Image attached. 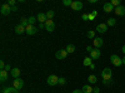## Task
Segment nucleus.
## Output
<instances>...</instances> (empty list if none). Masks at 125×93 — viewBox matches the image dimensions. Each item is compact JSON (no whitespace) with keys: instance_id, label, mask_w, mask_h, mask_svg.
<instances>
[{"instance_id":"obj_1","label":"nucleus","mask_w":125,"mask_h":93,"mask_svg":"<svg viewBox=\"0 0 125 93\" xmlns=\"http://www.w3.org/2000/svg\"><path fill=\"white\" fill-rule=\"evenodd\" d=\"M111 76H113V70L110 68H104L101 70V78L104 80H110L111 79Z\"/></svg>"},{"instance_id":"obj_2","label":"nucleus","mask_w":125,"mask_h":93,"mask_svg":"<svg viewBox=\"0 0 125 93\" xmlns=\"http://www.w3.org/2000/svg\"><path fill=\"white\" fill-rule=\"evenodd\" d=\"M110 62H111V64L115 66V67H120L123 64V59L119 55H116V54H113L110 57Z\"/></svg>"},{"instance_id":"obj_3","label":"nucleus","mask_w":125,"mask_h":93,"mask_svg":"<svg viewBox=\"0 0 125 93\" xmlns=\"http://www.w3.org/2000/svg\"><path fill=\"white\" fill-rule=\"evenodd\" d=\"M46 82H48V86H56V84H59V78L54 74H51L48 77Z\"/></svg>"},{"instance_id":"obj_4","label":"nucleus","mask_w":125,"mask_h":93,"mask_svg":"<svg viewBox=\"0 0 125 93\" xmlns=\"http://www.w3.org/2000/svg\"><path fill=\"white\" fill-rule=\"evenodd\" d=\"M100 55H101V52H100L98 48L93 49V50L90 52V58H91L93 60H98V59L100 58Z\"/></svg>"},{"instance_id":"obj_5","label":"nucleus","mask_w":125,"mask_h":93,"mask_svg":"<svg viewBox=\"0 0 125 93\" xmlns=\"http://www.w3.org/2000/svg\"><path fill=\"white\" fill-rule=\"evenodd\" d=\"M55 57H56V59H65L68 57L66 49H59L56 53H55Z\"/></svg>"},{"instance_id":"obj_6","label":"nucleus","mask_w":125,"mask_h":93,"mask_svg":"<svg viewBox=\"0 0 125 93\" xmlns=\"http://www.w3.org/2000/svg\"><path fill=\"white\" fill-rule=\"evenodd\" d=\"M13 87H15L16 89H21L24 87V80L21 78H15L13 82Z\"/></svg>"},{"instance_id":"obj_7","label":"nucleus","mask_w":125,"mask_h":93,"mask_svg":"<svg viewBox=\"0 0 125 93\" xmlns=\"http://www.w3.org/2000/svg\"><path fill=\"white\" fill-rule=\"evenodd\" d=\"M45 29L48 30V32H54L55 30V23H54V20H46V23H45Z\"/></svg>"},{"instance_id":"obj_8","label":"nucleus","mask_w":125,"mask_h":93,"mask_svg":"<svg viewBox=\"0 0 125 93\" xmlns=\"http://www.w3.org/2000/svg\"><path fill=\"white\" fill-rule=\"evenodd\" d=\"M0 10H1V14L3 15H9L10 13H11V6H10L9 4H3Z\"/></svg>"},{"instance_id":"obj_9","label":"nucleus","mask_w":125,"mask_h":93,"mask_svg":"<svg viewBox=\"0 0 125 93\" xmlns=\"http://www.w3.org/2000/svg\"><path fill=\"white\" fill-rule=\"evenodd\" d=\"M38 33V28L35 25H28L26 27V34L28 35H35Z\"/></svg>"},{"instance_id":"obj_10","label":"nucleus","mask_w":125,"mask_h":93,"mask_svg":"<svg viewBox=\"0 0 125 93\" xmlns=\"http://www.w3.org/2000/svg\"><path fill=\"white\" fill-rule=\"evenodd\" d=\"M96 30H98V33H105L106 30H108V24H105V23H101V24H98V27H96Z\"/></svg>"},{"instance_id":"obj_11","label":"nucleus","mask_w":125,"mask_h":93,"mask_svg":"<svg viewBox=\"0 0 125 93\" xmlns=\"http://www.w3.org/2000/svg\"><path fill=\"white\" fill-rule=\"evenodd\" d=\"M115 14L118 15V16H124L125 15V6H123V5H120V6H118V8H115Z\"/></svg>"},{"instance_id":"obj_12","label":"nucleus","mask_w":125,"mask_h":93,"mask_svg":"<svg viewBox=\"0 0 125 93\" xmlns=\"http://www.w3.org/2000/svg\"><path fill=\"white\" fill-rule=\"evenodd\" d=\"M71 9L73 10H81L83 9V3L81 1H73V4H71Z\"/></svg>"},{"instance_id":"obj_13","label":"nucleus","mask_w":125,"mask_h":93,"mask_svg":"<svg viewBox=\"0 0 125 93\" xmlns=\"http://www.w3.org/2000/svg\"><path fill=\"white\" fill-rule=\"evenodd\" d=\"M15 33L16 34H23V33H26V28L23 27L21 24H18L15 27Z\"/></svg>"},{"instance_id":"obj_14","label":"nucleus","mask_w":125,"mask_h":93,"mask_svg":"<svg viewBox=\"0 0 125 93\" xmlns=\"http://www.w3.org/2000/svg\"><path fill=\"white\" fill-rule=\"evenodd\" d=\"M103 9H104V12H105V13H110V12H113V10H115L111 3H105L104 6H103Z\"/></svg>"},{"instance_id":"obj_15","label":"nucleus","mask_w":125,"mask_h":93,"mask_svg":"<svg viewBox=\"0 0 125 93\" xmlns=\"http://www.w3.org/2000/svg\"><path fill=\"white\" fill-rule=\"evenodd\" d=\"M36 19H38V22H40V23H46V20H48V18H46V14H45V13H39Z\"/></svg>"},{"instance_id":"obj_16","label":"nucleus","mask_w":125,"mask_h":93,"mask_svg":"<svg viewBox=\"0 0 125 93\" xmlns=\"http://www.w3.org/2000/svg\"><path fill=\"white\" fill-rule=\"evenodd\" d=\"M93 43H94V47L99 49V48L103 45V43H104V42H103V39H101V38H99V37H98V38H95V39L93 40Z\"/></svg>"},{"instance_id":"obj_17","label":"nucleus","mask_w":125,"mask_h":93,"mask_svg":"<svg viewBox=\"0 0 125 93\" xmlns=\"http://www.w3.org/2000/svg\"><path fill=\"white\" fill-rule=\"evenodd\" d=\"M3 93H19V89H16L15 87H8L3 91Z\"/></svg>"},{"instance_id":"obj_18","label":"nucleus","mask_w":125,"mask_h":93,"mask_svg":"<svg viewBox=\"0 0 125 93\" xmlns=\"http://www.w3.org/2000/svg\"><path fill=\"white\" fill-rule=\"evenodd\" d=\"M6 79H8V72L6 70H1V72H0V80L5 82Z\"/></svg>"},{"instance_id":"obj_19","label":"nucleus","mask_w":125,"mask_h":93,"mask_svg":"<svg viewBox=\"0 0 125 93\" xmlns=\"http://www.w3.org/2000/svg\"><path fill=\"white\" fill-rule=\"evenodd\" d=\"M83 64H84L85 67H90V66L93 64V59H91L90 57H86V58L84 59V62H83Z\"/></svg>"},{"instance_id":"obj_20","label":"nucleus","mask_w":125,"mask_h":93,"mask_svg":"<svg viewBox=\"0 0 125 93\" xmlns=\"http://www.w3.org/2000/svg\"><path fill=\"white\" fill-rule=\"evenodd\" d=\"M93 89H94V88H91L89 84H85L84 87L81 88V91L84 92V93H93Z\"/></svg>"},{"instance_id":"obj_21","label":"nucleus","mask_w":125,"mask_h":93,"mask_svg":"<svg viewBox=\"0 0 125 93\" xmlns=\"http://www.w3.org/2000/svg\"><path fill=\"white\" fill-rule=\"evenodd\" d=\"M88 80H89V83H96V82H98V77L95 76V74H90L89 76V78H88Z\"/></svg>"},{"instance_id":"obj_22","label":"nucleus","mask_w":125,"mask_h":93,"mask_svg":"<svg viewBox=\"0 0 125 93\" xmlns=\"http://www.w3.org/2000/svg\"><path fill=\"white\" fill-rule=\"evenodd\" d=\"M11 76L14 77V79H15V78H20V77H19V76H20V70H19L18 68H14V69L11 70Z\"/></svg>"},{"instance_id":"obj_23","label":"nucleus","mask_w":125,"mask_h":93,"mask_svg":"<svg viewBox=\"0 0 125 93\" xmlns=\"http://www.w3.org/2000/svg\"><path fill=\"white\" fill-rule=\"evenodd\" d=\"M45 14H46L48 20H53V18H54V15H55V13L53 12V10H48V12H46Z\"/></svg>"},{"instance_id":"obj_24","label":"nucleus","mask_w":125,"mask_h":93,"mask_svg":"<svg viewBox=\"0 0 125 93\" xmlns=\"http://www.w3.org/2000/svg\"><path fill=\"white\" fill-rule=\"evenodd\" d=\"M66 52H68V53H74V52H75V45L74 44H68Z\"/></svg>"},{"instance_id":"obj_25","label":"nucleus","mask_w":125,"mask_h":93,"mask_svg":"<svg viewBox=\"0 0 125 93\" xmlns=\"http://www.w3.org/2000/svg\"><path fill=\"white\" fill-rule=\"evenodd\" d=\"M28 22H29V25H34V24L38 22V19H36L35 16H30V18L28 19Z\"/></svg>"},{"instance_id":"obj_26","label":"nucleus","mask_w":125,"mask_h":93,"mask_svg":"<svg viewBox=\"0 0 125 93\" xmlns=\"http://www.w3.org/2000/svg\"><path fill=\"white\" fill-rule=\"evenodd\" d=\"M116 24V20L114 19V18H110V19H108V27H114Z\"/></svg>"},{"instance_id":"obj_27","label":"nucleus","mask_w":125,"mask_h":93,"mask_svg":"<svg viewBox=\"0 0 125 93\" xmlns=\"http://www.w3.org/2000/svg\"><path fill=\"white\" fill-rule=\"evenodd\" d=\"M88 38H90V39H95L96 37H95V32L94 30H90V32H88Z\"/></svg>"},{"instance_id":"obj_28","label":"nucleus","mask_w":125,"mask_h":93,"mask_svg":"<svg viewBox=\"0 0 125 93\" xmlns=\"http://www.w3.org/2000/svg\"><path fill=\"white\" fill-rule=\"evenodd\" d=\"M20 24H21L23 27H28L29 25V22H28V19H25V18H21V22H20Z\"/></svg>"},{"instance_id":"obj_29","label":"nucleus","mask_w":125,"mask_h":93,"mask_svg":"<svg viewBox=\"0 0 125 93\" xmlns=\"http://www.w3.org/2000/svg\"><path fill=\"white\" fill-rule=\"evenodd\" d=\"M111 4H113V6H120V0H111V1H110Z\"/></svg>"},{"instance_id":"obj_30","label":"nucleus","mask_w":125,"mask_h":93,"mask_svg":"<svg viewBox=\"0 0 125 93\" xmlns=\"http://www.w3.org/2000/svg\"><path fill=\"white\" fill-rule=\"evenodd\" d=\"M65 83H66V79H65L64 77H60V78H59V84H60V86H64Z\"/></svg>"},{"instance_id":"obj_31","label":"nucleus","mask_w":125,"mask_h":93,"mask_svg":"<svg viewBox=\"0 0 125 93\" xmlns=\"http://www.w3.org/2000/svg\"><path fill=\"white\" fill-rule=\"evenodd\" d=\"M62 4H64L65 6H71L73 1H71V0H64V1H62Z\"/></svg>"},{"instance_id":"obj_32","label":"nucleus","mask_w":125,"mask_h":93,"mask_svg":"<svg viewBox=\"0 0 125 93\" xmlns=\"http://www.w3.org/2000/svg\"><path fill=\"white\" fill-rule=\"evenodd\" d=\"M8 4H9L10 6H15V0H9Z\"/></svg>"},{"instance_id":"obj_33","label":"nucleus","mask_w":125,"mask_h":93,"mask_svg":"<svg viewBox=\"0 0 125 93\" xmlns=\"http://www.w3.org/2000/svg\"><path fill=\"white\" fill-rule=\"evenodd\" d=\"M81 18H83V20H89V14H83Z\"/></svg>"},{"instance_id":"obj_34","label":"nucleus","mask_w":125,"mask_h":93,"mask_svg":"<svg viewBox=\"0 0 125 93\" xmlns=\"http://www.w3.org/2000/svg\"><path fill=\"white\" fill-rule=\"evenodd\" d=\"M91 15H93L94 18H96V16H98V12H96V10H93V12H91Z\"/></svg>"},{"instance_id":"obj_35","label":"nucleus","mask_w":125,"mask_h":93,"mask_svg":"<svg viewBox=\"0 0 125 93\" xmlns=\"http://www.w3.org/2000/svg\"><path fill=\"white\" fill-rule=\"evenodd\" d=\"M4 70H6V72H8V70H13V69H11V67H10V64H6Z\"/></svg>"},{"instance_id":"obj_36","label":"nucleus","mask_w":125,"mask_h":93,"mask_svg":"<svg viewBox=\"0 0 125 93\" xmlns=\"http://www.w3.org/2000/svg\"><path fill=\"white\" fill-rule=\"evenodd\" d=\"M99 92H100V89H99L98 87H95V88L93 89V93H99Z\"/></svg>"},{"instance_id":"obj_37","label":"nucleus","mask_w":125,"mask_h":93,"mask_svg":"<svg viewBox=\"0 0 125 93\" xmlns=\"http://www.w3.org/2000/svg\"><path fill=\"white\" fill-rule=\"evenodd\" d=\"M39 28H40V29H44V28H45V23H40V24H39Z\"/></svg>"},{"instance_id":"obj_38","label":"nucleus","mask_w":125,"mask_h":93,"mask_svg":"<svg viewBox=\"0 0 125 93\" xmlns=\"http://www.w3.org/2000/svg\"><path fill=\"white\" fill-rule=\"evenodd\" d=\"M73 93H84L81 89H75V91H73Z\"/></svg>"},{"instance_id":"obj_39","label":"nucleus","mask_w":125,"mask_h":93,"mask_svg":"<svg viewBox=\"0 0 125 93\" xmlns=\"http://www.w3.org/2000/svg\"><path fill=\"white\" fill-rule=\"evenodd\" d=\"M16 10H18L16 6H11V12H16Z\"/></svg>"},{"instance_id":"obj_40","label":"nucleus","mask_w":125,"mask_h":93,"mask_svg":"<svg viewBox=\"0 0 125 93\" xmlns=\"http://www.w3.org/2000/svg\"><path fill=\"white\" fill-rule=\"evenodd\" d=\"M94 19H95V18H94L91 14H89V20H94Z\"/></svg>"},{"instance_id":"obj_41","label":"nucleus","mask_w":125,"mask_h":93,"mask_svg":"<svg viewBox=\"0 0 125 93\" xmlns=\"http://www.w3.org/2000/svg\"><path fill=\"white\" fill-rule=\"evenodd\" d=\"M86 50H88V52H89V53H90V52L93 50V48H91V47H88V48H86Z\"/></svg>"},{"instance_id":"obj_42","label":"nucleus","mask_w":125,"mask_h":93,"mask_svg":"<svg viewBox=\"0 0 125 93\" xmlns=\"http://www.w3.org/2000/svg\"><path fill=\"white\" fill-rule=\"evenodd\" d=\"M121 52H123V53H124V54H125V45H124V47H123V48H121Z\"/></svg>"},{"instance_id":"obj_43","label":"nucleus","mask_w":125,"mask_h":93,"mask_svg":"<svg viewBox=\"0 0 125 93\" xmlns=\"http://www.w3.org/2000/svg\"><path fill=\"white\" fill-rule=\"evenodd\" d=\"M123 64H125V57L123 58Z\"/></svg>"}]
</instances>
